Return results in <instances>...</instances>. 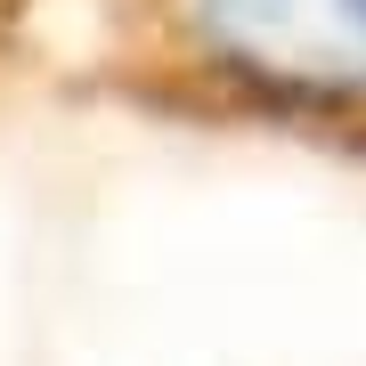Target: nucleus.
Wrapping results in <instances>:
<instances>
[{"instance_id": "nucleus-1", "label": "nucleus", "mask_w": 366, "mask_h": 366, "mask_svg": "<svg viewBox=\"0 0 366 366\" xmlns=\"http://www.w3.org/2000/svg\"><path fill=\"white\" fill-rule=\"evenodd\" d=\"M90 74L147 114L358 147L366 0H106Z\"/></svg>"}, {"instance_id": "nucleus-2", "label": "nucleus", "mask_w": 366, "mask_h": 366, "mask_svg": "<svg viewBox=\"0 0 366 366\" xmlns=\"http://www.w3.org/2000/svg\"><path fill=\"white\" fill-rule=\"evenodd\" d=\"M33 9H41V0H0V49H9V41H16V25H25Z\"/></svg>"}]
</instances>
